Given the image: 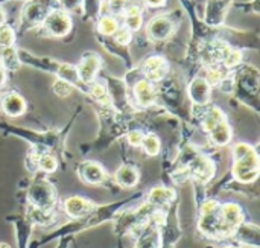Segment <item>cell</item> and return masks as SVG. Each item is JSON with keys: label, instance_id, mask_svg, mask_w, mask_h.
Listing matches in <instances>:
<instances>
[{"label": "cell", "instance_id": "6da1fadb", "mask_svg": "<svg viewBox=\"0 0 260 248\" xmlns=\"http://www.w3.org/2000/svg\"><path fill=\"white\" fill-rule=\"evenodd\" d=\"M235 168L233 174L241 183H251L259 175V157L256 151L247 143H238L233 149Z\"/></svg>", "mask_w": 260, "mask_h": 248}, {"label": "cell", "instance_id": "7a4b0ae2", "mask_svg": "<svg viewBox=\"0 0 260 248\" xmlns=\"http://www.w3.org/2000/svg\"><path fill=\"white\" fill-rule=\"evenodd\" d=\"M70 27L72 20L64 11H53L46 17V29L55 37H62L69 34Z\"/></svg>", "mask_w": 260, "mask_h": 248}, {"label": "cell", "instance_id": "3957f363", "mask_svg": "<svg viewBox=\"0 0 260 248\" xmlns=\"http://www.w3.org/2000/svg\"><path fill=\"white\" fill-rule=\"evenodd\" d=\"M168 61L160 55H152L143 63V72L148 79L151 81H160L168 73Z\"/></svg>", "mask_w": 260, "mask_h": 248}, {"label": "cell", "instance_id": "277c9868", "mask_svg": "<svg viewBox=\"0 0 260 248\" xmlns=\"http://www.w3.org/2000/svg\"><path fill=\"white\" fill-rule=\"evenodd\" d=\"M99 67H101V58L96 53H88L87 56L82 58V61L79 63V66L76 69L78 78L84 82H91L93 78L96 76Z\"/></svg>", "mask_w": 260, "mask_h": 248}, {"label": "cell", "instance_id": "5b68a950", "mask_svg": "<svg viewBox=\"0 0 260 248\" xmlns=\"http://www.w3.org/2000/svg\"><path fill=\"white\" fill-rule=\"evenodd\" d=\"M172 32V23L168 17L158 15L152 18L148 24V35L152 40H165Z\"/></svg>", "mask_w": 260, "mask_h": 248}, {"label": "cell", "instance_id": "8992f818", "mask_svg": "<svg viewBox=\"0 0 260 248\" xmlns=\"http://www.w3.org/2000/svg\"><path fill=\"white\" fill-rule=\"evenodd\" d=\"M2 110L11 117H17L26 111V102L20 95L8 93L2 98Z\"/></svg>", "mask_w": 260, "mask_h": 248}, {"label": "cell", "instance_id": "52a82bcc", "mask_svg": "<svg viewBox=\"0 0 260 248\" xmlns=\"http://www.w3.org/2000/svg\"><path fill=\"white\" fill-rule=\"evenodd\" d=\"M189 93L190 98L200 105H206L210 101V85L203 78H197L192 81L189 87Z\"/></svg>", "mask_w": 260, "mask_h": 248}, {"label": "cell", "instance_id": "ba28073f", "mask_svg": "<svg viewBox=\"0 0 260 248\" xmlns=\"http://www.w3.org/2000/svg\"><path fill=\"white\" fill-rule=\"evenodd\" d=\"M134 95L137 98V102L142 107H149L154 104L155 101V91L154 87L151 85V82L148 79H142L134 85Z\"/></svg>", "mask_w": 260, "mask_h": 248}, {"label": "cell", "instance_id": "9c48e42d", "mask_svg": "<svg viewBox=\"0 0 260 248\" xmlns=\"http://www.w3.org/2000/svg\"><path fill=\"white\" fill-rule=\"evenodd\" d=\"M64 209L70 216H84L91 210V203L81 197H72L64 203Z\"/></svg>", "mask_w": 260, "mask_h": 248}, {"label": "cell", "instance_id": "30bf717a", "mask_svg": "<svg viewBox=\"0 0 260 248\" xmlns=\"http://www.w3.org/2000/svg\"><path fill=\"white\" fill-rule=\"evenodd\" d=\"M81 174H82L84 180L90 184H99L105 180V172H104L102 166L94 162L84 163Z\"/></svg>", "mask_w": 260, "mask_h": 248}, {"label": "cell", "instance_id": "8fae6325", "mask_svg": "<svg viewBox=\"0 0 260 248\" xmlns=\"http://www.w3.org/2000/svg\"><path fill=\"white\" fill-rule=\"evenodd\" d=\"M116 181L122 188H133L139 181V172L133 166H120L116 172Z\"/></svg>", "mask_w": 260, "mask_h": 248}, {"label": "cell", "instance_id": "7c38bea8", "mask_svg": "<svg viewBox=\"0 0 260 248\" xmlns=\"http://www.w3.org/2000/svg\"><path fill=\"white\" fill-rule=\"evenodd\" d=\"M209 133H210V139L216 145H227L232 140V128L229 127L227 120L215 125Z\"/></svg>", "mask_w": 260, "mask_h": 248}, {"label": "cell", "instance_id": "4fadbf2b", "mask_svg": "<svg viewBox=\"0 0 260 248\" xmlns=\"http://www.w3.org/2000/svg\"><path fill=\"white\" fill-rule=\"evenodd\" d=\"M193 174L198 180L207 181L213 175V163L207 159H200L193 165Z\"/></svg>", "mask_w": 260, "mask_h": 248}, {"label": "cell", "instance_id": "5bb4252c", "mask_svg": "<svg viewBox=\"0 0 260 248\" xmlns=\"http://www.w3.org/2000/svg\"><path fill=\"white\" fill-rule=\"evenodd\" d=\"M32 198L38 206H47L52 201V192L44 184H38L32 189Z\"/></svg>", "mask_w": 260, "mask_h": 248}, {"label": "cell", "instance_id": "9a60e30c", "mask_svg": "<svg viewBox=\"0 0 260 248\" xmlns=\"http://www.w3.org/2000/svg\"><path fill=\"white\" fill-rule=\"evenodd\" d=\"M126 27L129 30H137L142 26V14L137 6H129L126 9V18H125Z\"/></svg>", "mask_w": 260, "mask_h": 248}, {"label": "cell", "instance_id": "2e32d148", "mask_svg": "<svg viewBox=\"0 0 260 248\" xmlns=\"http://www.w3.org/2000/svg\"><path fill=\"white\" fill-rule=\"evenodd\" d=\"M224 120H225V114H224L218 107H213V108L207 113V116H206L204 128H206L207 131H210L215 125H218V123H221V122H224Z\"/></svg>", "mask_w": 260, "mask_h": 248}, {"label": "cell", "instance_id": "e0dca14e", "mask_svg": "<svg viewBox=\"0 0 260 248\" xmlns=\"http://www.w3.org/2000/svg\"><path fill=\"white\" fill-rule=\"evenodd\" d=\"M140 146H143V149L146 151L148 156H157L160 152V140L154 134L143 136V140H142Z\"/></svg>", "mask_w": 260, "mask_h": 248}, {"label": "cell", "instance_id": "ac0fdd59", "mask_svg": "<svg viewBox=\"0 0 260 248\" xmlns=\"http://www.w3.org/2000/svg\"><path fill=\"white\" fill-rule=\"evenodd\" d=\"M98 29H99V32L104 34V35H113V34L119 29V24H117L116 18H113V17H102V18L99 20Z\"/></svg>", "mask_w": 260, "mask_h": 248}, {"label": "cell", "instance_id": "d6986e66", "mask_svg": "<svg viewBox=\"0 0 260 248\" xmlns=\"http://www.w3.org/2000/svg\"><path fill=\"white\" fill-rule=\"evenodd\" d=\"M14 38H15L14 30H12L9 26L2 24V26H0V47H3V49H9V47H12V44H14Z\"/></svg>", "mask_w": 260, "mask_h": 248}, {"label": "cell", "instance_id": "ffe728a7", "mask_svg": "<svg viewBox=\"0 0 260 248\" xmlns=\"http://www.w3.org/2000/svg\"><path fill=\"white\" fill-rule=\"evenodd\" d=\"M174 198V194L169 191V189H154V192H152V195H151V200L154 201V203H157V204H161V203H166V201H169V200H172Z\"/></svg>", "mask_w": 260, "mask_h": 248}, {"label": "cell", "instance_id": "44dd1931", "mask_svg": "<svg viewBox=\"0 0 260 248\" xmlns=\"http://www.w3.org/2000/svg\"><path fill=\"white\" fill-rule=\"evenodd\" d=\"M91 95L102 104H108L110 102V96L105 90V87L102 84H93L91 85Z\"/></svg>", "mask_w": 260, "mask_h": 248}, {"label": "cell", "instance_id": "7402d4cb", "mask_svg": "<svg viewBox=\"0 0 260 248\" xmlns=\"http://www.w3.org/2000/svg\"><path fill=\"white\" fill-rule=\"evenodd\" d=\"M3 63L6 67L9 69H17L18 67V59H17V53L9 47V49H3Z\"/></svg>", "mask_w": 260, "mask_h": 248}, {"label": "cell", "instance_id": "603a6c76", "mask_svg": "<svg viewBox=\"0 0 260 248\" xmlns=\"http://www.w3.org/2000/svg\"><path fill=\"white\" fill-rule=\"evenodd\" d=\"M241 59H242V53L239 50H232V49H229V52L224 56V63L227 67H233V66L239 64Z\"/></svg>", "mask_w": 260, "mask_h": 248}, {"label": "cell", "instance_id": "cb8c5ba5", "mask_svg": "<svg viewBox=\"0 0 260 248\" xmlns=\"http://www.w3.org/2000/svg\"><path fill=\"white\" fill-rule=\"evenodd\" d=\"M59 75H61V79H64V81H78L79 78H78V72H76V69L75 67H72V66H62L61 69H59Z\"/></svg>", "mask_w": 260, "mask_h": 248}, {"label": "cell", "instance_id": "d4e9b609", "mask_svg": "<svg viewBox=\"0 0 260 248\" xmlns=\"http://www.w3.org/2000/svg\"><path fill=\"white\" fill-rule=\"evenodd\" d=\"M53 91L58 95V96H69L70 95V91H72V85L67 82V81H64V79H58L55 84H53Z\"/></svg>", "mask_w": 260, "mask_h": 248}, {"label": "cell", "instance_id": "484cf974", "mask_svg": "<svg viewBox=\"0 0 260 248\" xmlns=\"http://www.w3.org/2000/svg\"><path fill=\"white\" fill-rule=\"evenodd\" d=\"M38 165H40V168L43 169V171H46V172H53L55 169H56V160L52 157V156H43L41 159H40V162H38Z\"/></svg>", "mask_w": 260, "mask_h": 248}, {"label": "cell", "instance_id": "4316f807", "mask_svg": "<svg viewBox=\"0 0 260 248\" xmlns=\"http://www.w3.org/2000/svg\"><path fill=\"white\" fill-rule=\"evenodd\" d=\"M113 35H114L116 43H119V44H128V43L131 41V30L126 29V27L117 29Z\"/></svg>", "mask_w": 260, "mask_h": 248}, {"label": "cell", "instance_id": "83f0119b", "mask_svg": "<svg viewBox=\"0 0 260 248\" xmlns=\"http://www.w3.org/2000/svg\"><path fill=\"white\" fill-rule=\"evenodd\" d=\"M222 81V72L218 70V69H212L207 72V78H206V82L209 85H216Z\"/></svg>", "mask_w": 260, "mask_h": 248}, {"label": "cell", "instance_id": "f1b7e54d", "mask_svg": "<svg viewBox=\"0 0 260 248\" xmlns=\"http://www.w3.org/2000/svg\"><path fill=\"white\" fill-rule=\"evenodd\" d=\"M142 140H143V134L140 131H131L128 134V142L133 146H140L142 145Z\"/></svg>", "mask_w": 260, "mask_h": 248}, {"label": "cell", "instance_id": "f546056e", "mask_svg": "<svg viewBox=\"0 0 260 248\" xmlns=\"http://www.w3.org/2000/svg\"><path fill=\"white\" fill-rule=\"evenodd\" d=\"M108 3H110V8L113 11H120L125 6L126 0H108Z\"/></svg>", "mask_w": 260, "mask_h": 248}, {"label": "cell", "instance_id": "4dcf8cb0", "mask_svg": "<svg viewBox=\"0 0 260 248\" xmlns=\"http://www.w3.org/2000/svg\"><path fill=\"white\" fill-rule=\"evenodd\" d=\"M62 2V5L67 8V9H75V8H78V5L81 3V0H61Z\"/></svg>", "mask_w": 260, "mask_h": 248}, {"label": "cell", "instance_id": "1f68e13d", "mask_svg": "<svg viewBox=\"0 0 260 248\" xmlns=\"http://www.w3.org/2000/svg\"><path fill=\"white\" fill-rule=\"evenodd\" d=\"M165 2H166V0H145V3H146V5L154 6V8L163 6V5H165Z\"/></svg>", "mask_w": 260, "mask_h": 248}, {"label": "cell", "instance_id": "d6a6232c", "mask_svg": "<svg viewBox=\"0 0 260 248\" xmlns=\"http://www.w3.org/2000/svg\"><path fill=\"white\" fill-rule=\"evenodd\" d=\"M5 81H6V72H5V67L0 66V87L5 84Z\"/></svg>", "mask_w": 260, "mask_h": 248}, {"label": "cell", "instance_id": "836d02e7", "mask_svg": "<svg viewBox=\"0 0 260 248\" xmlns=\"http://www.w3.org/2000/svg\"><path fill=\"white\" fill-rule=\"evenodd\" d=\"M3 20H5V14H3V11L0 9V26H2V23H3Z\"/></svg>", "mask_w": 260, "mask_h": 248}, {"label": "cell", "instance_id": "e575fe53", "mask_svg": "<svg viewBox=\"0 0 260 248\" xmlns=\"http://www.w3.org/2000/svg\"><path fill=\"white\" fill-rule=\"evenodd\" d=\"M0 248H11L8 244H5V242H0Z\"/></svg>", "mask_w": 260, "mask_h": 248}]
</instances>
